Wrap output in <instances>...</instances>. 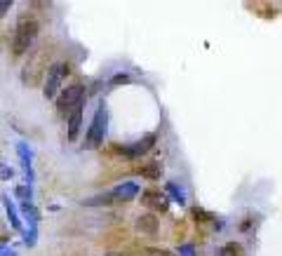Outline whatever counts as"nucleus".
<instances>
[{
  "mask_svg": "<svg viewBox=\"0 0 282 256\" xmlns=\"http://www.w3.org/2000/svg\"><path fill=\"white\" fill-rule=\"evenodd\" d=\"M68 75V66L64 62H57V64H52V68L47 71V80H45V96L47 99H54L57 94H59V87H61V83H64V78Z\"/></svg>",
  "mask_w": 282,
  "mask_h": 256,
  "instance_id": "nucleus-3",
  "label": "nucleus"
},
{
  "mask_svg": "<svg viewBox=\"0 0 282 256\" xmlns=\"http://www.w3.org/2000/svg\"><path fill=\"white\" fill-rule=\"evenodd\" d=\"M83 99H85V87L83 85H68V87L59 94V99H57V108H59L61 113L73 111L76 106L83 104Z\"/></svg>",
  "mask_w": 282,
  "mask_h": 256,
  "instance_id": "nucleus-4",
  "label": "nucleus"
},
{
  "mask_svg": "<svg viewBox=\"0 0 282 256\" xmlns=\"http://www.w3.org/2000/svg\"><path fill=\"white\" fill-rule=\"evenodd\" d=\"M137 230L144 235L158 233V219H155V214H141V216L137 219Z\"/></svg>",
  "mask_w": 282,
  "mask_h": 256,
  "instance_id": "nucleus-9",
  "label": "nucleus"
},
{
  "mask_svg": "<svg viewBox=\"0 0 282 256\" xmlns=\"http://www.w3.org/2000/svg\"><path fill=\"white\" fill-rule=\"evenodd\" d=\"M219 256H240V245L231 242V245H226L221 251H219Z\"/></svg>",
  "mask_w": 282,
  "mask_h": 256,
  "instance_id": "nucleus-13",
  "label": "nucleus"
},
{
  "mask_svg": "<svg viewBox=\"0 0 282 256\" xmlns=\"http://www.w3.org/2000/svg\"><path fill=\"white\" fill-rule=\"evenodd\" d=\"M137 193H139V186L134 184V181H127V184H122V186H118L116 190H111V195H113V200H134L137 198Z\"/></svg>",
  "mask_w": 282,
  "mask_h": 256,
  "instance_id": "nucleus-8",
  "label": "nucleus"
},
{
  "mask_svg": "<svg viewBox=\"0 0 282 256\" xmlns=\"http://www.w3.org/2000/svg\"><path fill=\"white\" fill-rule=\"evenodd\" d=\"M141 202H144L148 209H153V212H160V214H165L167 209H170V202H167L165 193H160V190H144V195H141Z\"/></svg>",
  "mask_w": 282,
  "mask_h": 256,
  "instance_id": "nucleus-6",
  "label": "nucleus"
},
{
  "mask_svg": "<svg viewBox=\"0 0 282 256\" xmlns=\"http://www.w3.org/2000/svg\"><path fill=\"white\" fill-rule=\"evenodd\" d=\"M106 129H108V111L106 106H99L92 117V125L87 129V139H85V148H99L104 144Z\"/></svg>",
  "mask_w": 282,
  "mask_h": 256,
  "instance_id": "nucleus-2",
  "label": "nucleus"
},
{
  "mask_svg": "<svg viewBox=\"0 0 282 256\" xmlns=\"http://www.w3.org/2000/svg\"><path fill=\"white\" fill-rule=\"evenodd\" d=\"M106 256H118V254H106Z\"/></svg>",
  "mask_w": 282,
  "mask_h": 256,
  "instance_id": "nucleus-19",
  "label": "nucleus"
},
{
  "mask_svg": "<svg viewBox=\"0 0 282 256\" xmlns=\"http://www.w3.org/2000/svg\"><path fill=\"white\" fill-rule=\"evenodd\" d=\"M170 190H177V188H174V186L170 184ZM174 198H177V200H179V202H181V205H183V195H181V193H174Z\"/></svg>",
  "mask_w": 282,
  "mask_h": 256,
  "instance_id": "nucleus-17",
  "label": "nucleus"
},
{
  "mask_svg": "<svg viewBox=\"0 0 282 256\" xmlns=\"http://www.w3.org/2000/svg\"><path fill=\"white\" fill-rule=\"evenodd\" d=\"M80 125H83V104L76 106L68 115V141H76L80 134Z\"/></svg>",
  "mask_w": 282,
  "mask_h": 256,
  "instance_id": "nucleus-7",
  "label": "nucleus"
},
{
  "mask_svg": "<svg viewBox=\"0 0 282 256\" xmlns=\"http://www.w3.org/2000/svg\"><path fill=\"white\" fill-rule=\"evenodd\" d=\"M193 219H198V221H210V214H205L202 209H193Z\"/></svg>",
  "mask_w": 282,
  "mask_h": 256,
  "instance_id": "nucleus-16",
  "label": "nucleus"
},
{
  "mask_svg": "<svg viewBox=\"0 0 282 256\" xmlns=\"http://www.w3.org/2000/svg\"><path fill=\"white\" fill-rule=\"evenodd\" d=\"M113 83H127V75H116V78H113Z\"/></svg>",
  "mask_w": 282,
  "mask_h": 256,
  "instance_id": "nucleus-18",
  "label": "nucleus"
},
{
  "mask_svg": "<svg viewBox=\"0 0 282 256\" xmlns=\"http://www.w3.org/2000/svg\"><path fill=\"white\" fill-rule=\"evenodd\" d=\"M38 38V22L35 19H28V17H22L14 28V38H12V50L14 54H24V52L31 47Z\"/></svg>",
  "mask_w": 282,
  "mask_h": 256,
  "instance_id": "nucleus-1",
  "label": "nucleus"
},
{
  "mask_svg": "<svg viewBox=\"0 0 282 256\" xmlns=\"http://www.w3.org/2000/svg\"><path fill=\"white\" fill-rule=\"evenodd\" d=\"M17 195L22 198L24 202H28V200H31V188H28V186H19V188H17Z\"/></svg>",
  "mask_w": 282,
  "mask_h": 256,
  "instance_id": "nucleus-14",
  "label": "nucleus"
},
{
  "mask_svg": "<svg viewBox=\"0 0 282 256\" xmlns=\"http://www.w3.org/2000/svg\"><path fill=\"white\" fill-rule=\"evenodd\" d=\"M155 146V134H146L144 139H139V141H134V144H129V146H125V148L120 150L122 153V157H127V160H134V157H141V155H146L151 148Z\"/></svg>",
  "mask_w": 282,
  "mask_h": 256,
  "instance_id": "nucleus-5",
  "label": "nucleus"
},
{
  "mask_svg": "<svg viewBox=\"0 0 282 256\" xmlns=\"http://www.w3.org/2000/svg\"><path fill=\"white\" fill-rule=\"evenodd\" d=\"M12 176H14L12 167H7V165H0V179H12Z\"/></svg>",
  "mask_w": 282,
  "mask_h": 256,
  "instance_id": "nucleus-15",
  "label": "nucleus"
},
{
  "mask_svg": "<svg viewBox=\"0 0 282 256\" xmlns=\"http://www.w3.org/2000/svg\"><path fill=\"white\" fill-rule=\"evenodd\" d=\"M108 202H113V195H111V193L97 195V198H89V200H85V205H108Z\"/></svg>",
  "mask_w": 282,
  "mask_h": 256,
  "instance_id": "nucleus-12",
  "label": "nucleus"
},
{
  "mask_svg": "<svg viewBox=\"0 0 282 256\" xmlns=\"http://www.w3.org/2000/svg\"><path fill=\"white\" fill-rule=\"evenodd\" d=\"M160 172H162V167L158 165V162H153V165H144L139 174H144L146 179H158V176H160Z\"/></svg>",
  "mask_w": 282,
  "mask_h": 256,
  "instance_id": "nucleus-11",
  "label": "nucleus"
},
{
  "mask_svg": "<svg viewBox=\"0 0 282 256\" xmlns=\"http://www.w3.org/2000/svg\"><path fill=\"white\" fill-rule=\"evenodd\" d=\"M3 205H5V212H7V219H10V223H12V228L19 230L22 228V221H19L17 209H14V205H12V200L7 198V195H3Z\"/></svg>",
  "mask_w": 282,
  "mask_h": 256,
  "instance_id": "nucleus-10",
  "label": "nucleus"
}]
</instances>
